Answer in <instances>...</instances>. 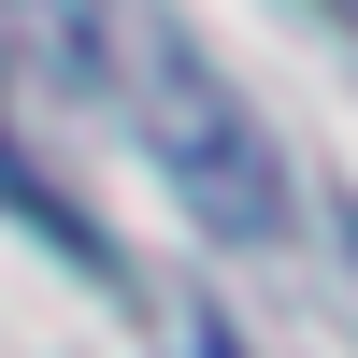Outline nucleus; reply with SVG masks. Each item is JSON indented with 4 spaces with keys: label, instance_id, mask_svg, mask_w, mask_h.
<instances>
[{
    "label": "nucleus",
    "instance_id": "obj_1",
    "mask_svg": "<svg viewBox=\"0 0 358 358\" xmlns=\"http://www.w3.org/2000/svg\"><path fill=\"white\" fill-rule=\"evenodd\" d=\"M115 72H129V101H143V143H158V172H172V187H187L215 229H229V244H273L287 172H273V143H258V115L229 101V86L201 72L172 29H143V15H115Z\"/></svg>",
    "mask_w": 358,
    "mask_h": 358
},
{
    "label": "nucleus",
    "instance_id": "obj_2",
    "mask_svg": "<svg viewBox=\"0 0 358 358\" xmlns=\"http://www.w3.org/2000/svg\"><path fill=\"white\" fill-rule=\"evenodd\" d=\"M201 358H229V344H201Z\"/></svg>",
    "mask_w": 358,
    "mask_h": 358
}]
</instances>
